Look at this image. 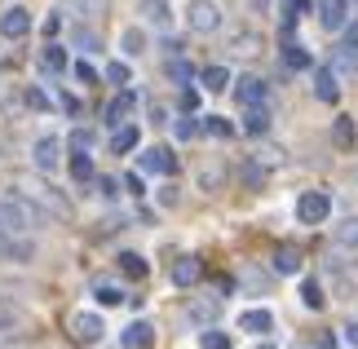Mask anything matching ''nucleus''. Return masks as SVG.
<instances>
[{
	"instance_id": "nucleus-1",
	"label": "nucleus",
	"mask_w": 358,
	"mask_h": 349,
	"mask_svg": "<svg viewBox=\"0 0 358 349\" xmlns=\"http://www.w3.org/2000/svg\"><path fill=\"white\" fill-rule=\"evenodd\" d=\"M36 208L22 199V194H9V199H0V226H5L9 234H22V230H31L36 226Z\"/></svg>"
},
{
	"instance_id": "nucleus-2",
	"label": "nucleus",
	"mask_w": 358,
	"mask_h": 349,
	"mask_svg": "<svg viewBox=\"0 0 358 349\" xmlns=\"http://www.w3.org/2000/svg\"><path fill=\"white\" fill-rule=\"evenodd\" d=\"M327 217H332V199H327L323 190H306L296 199V221L301 226H323Z\"/></svg>"
},
{
	"instance_id": "nucleus-3",
	"label": "nucleus",
	"mask_w": 358,
	"mask_h": 349,
	"mask_svg": "<svg viewBox=\"0 0 358 349\" xmlns=\"http://www.w3.org/2000/svg\"><path fill=\"white\" fill-rule=\"evenodd\" d=\"M186 22H190V31H217L222 27V9L213 5V0H190V9H186Z\"/></svg>"
},
{
	"instance_id": "nucleus-4",
	"label": "nucleus",
	"mask_w": 358,
	"mask_h": 349,
	"mask_svg": "<svg viewBox=\"0 0 358 349\" xmlns=\"http://www.w3.org/2000/svg\"><path fill=\"white\" fill-rule=\"evenodd\" d=\"M137 169L142 173H155V177H169L177 169V159H173V150H164V146H150L137 155Z\"/></svg>"
},
{
	"instance_id": "nucleus-5",
	"label": "nucleus",
	"mask_w": 358,
	"mask_h": 349,
	"mask_svg": "<svg viewBox=\"0 0 358 349\" xmlns=\"http://www.w3.org/2000/svg\"><path fill=\"white\" fill-rule=\"evenodd\" d=\"M27 31H31V13H27L22 5H13V9L0 13V36H5V40H22Z\"/></svg>"
},
{
	"instance_id": "nucleus-6",
	"label": "nucleus",
	"mask_w": 358,
	"mask_h": 349,
	"mask_svg": "<svg viewBox=\"0 0 358 349\" xmlns=\"http://www.w3.org/2000/svg\"><path fill=\"white\" fill-rule=\"evenodd\" d=\"M102 332H106L102 314H76V318H71V336H76V341H85V345H98V341H102Z\"/></svg>"
},
{
	"instance_id": "nucleus-7",
	"label": "nucleus",
	"mask_w": 358,
	"mask_h": 349,
	"mask_svg": "<svg viewBox=\"0 0 358 349\" xmlns=\"http://www.w3.org/2000/svg\"><path fill=\"white\" fill-rule=\"evenodd\" d=\"M266 93H270L266 80L248 76V80H239V85H235V102H239L243 111H248V106H266Z\"/></svg>"
},
{
	"instance_id": "nucleus-8",
	"label": "nucleus",
	"mask_w": 358,
	"mask_h": 349,
	"mask_svg": "<svg viewBox=\"0 0 358 349\" xmlns=\"http://www.w3.org/2000/svg\"><path fill=\"white\" fill-rule=\"evenodd\" d=\"M0 257H5V261H31L36 257V243L31 239H18V234H9L5 226H0Z\"/></svg>"
},
{
	"instance_id": "nucleus-9",
	"label": "nucleus",
	"mask_w": 358,
	"mask_h": 349,
	"mask_svg": "<svg viewBox=\"0 0 358 349\" xmlns=\"http://www.w3.org/2000/svg\"><path fill=\"white\" fill-rule=\"evenodd\" d=\"M150 345H155V327L142 323V318L120 332V349H150Z\"/></svg>"
},
{
	"instance_id": "nucleus-10",
	"label": "nucleus",
	"mask_w": 358,
	"mask_h": 349,
	"mask_svg": "<svg viewBox=\"0 0 358 349\" xmlns=\"http://www.w3.org/2000/svg\"><path fill=\"white\" fill-rule=\"evenodd\" d=\"M58 137H40V142L31 146V159H36V169L40 173H53V169H58V164H62V155H58Z\"/></svg>"
},
{
	"instance_id": "nucleus-11",
	"label": "nucleus",
	"mask_w": 358,
	"mask_h": 349,
	"mask_svg": "<svg viewBox=\"0 0 358 349\" xmlns=\"http://www.w3.org/2000/svg\"><path fill=\"white\" fill-rule=\"evenodd\" d=\"M31 194H36V199L45 204V208H49V213L58 217V221H71V213H76V208H71V199H62V194L53 190V186H31Z\"/></svg>"
},
{
	"instance_id": "nucleus-12",
	"label": "nucleus",
	"mask_w": 358,
	"mask_h": 349,
	"mask_svg": "<svg viewBox=\"0 0 358 349\" xmlns=\"http://www.w3.org/2000/svg\"><path fill=\"white\" fill-rule=\"evenodd\" d=\"M319 18L327 31H341V27L350 22V13H345V0H319Z\"/></svg>"
},
{
	"instance_id": "nucleus-13",
	"label": "nucleus",
	"mask_w": 358,
	"mask_h": 349,
	"mask_svg": "<svg viewBox=\"0 0 358 349\" xmlns=\"http://www.w3.org/2000/svg\"><path fill=\"white\" fill-rule=\"evenodd\" d=\"M239 327L252 332V336H266V332L274 327V314H270V310H243V314H239Z\"/></svg>"
},
{
	"instance_id": "nucleus-14",
	"label": "nucleus",
	"mask_w": 358,
	"mask_h": 349,
	"mask_svg": "<svg viewBox=\"0 0 358 349\" xmlns=\"http://www.w3.org/2000/svg\"><path fill=\"white\" fill-rule=\"evenodd\" d=\"M137 9H142V18H146V22H155L159 31L173 22V13H169V0H137Z\"/></svg>"
},
{
	"instance_id": "nucleus-15",
	"label": "nucleus",
	"mask_w": 358,
	"mask_h": 349,
	"mask_svg": "<svg viewBox=\"0 0 358 349\" xmlns=\"http://www.w3.org/2000/svg\"><path fill=\"white\" fill-rule=\"evenodd\" d=\"M314 97H319V102H336V97H341L336 71H319V76H314Z\"/></svg>"
},
{
	"instance_id": "nucleus-16",
	"label": "nucleus",
	"mask_w": 358,
	"mask_h": 349,
	"mask_svg": "<svg viewBox=\"0 0 358 349\" xmlns=\"http://www.w3.org/2000/svg\"><path fill=\"white\" fill-rule=\"evenodd\" d=\"M243 129L252 133V137H266V133H270V111H266V106H248Z\"/></svg>"
},
{
	"instance_id": "nucleus-17",
	"label": "nucleus",
	"mask_w": 358,
	"mask_h": 349,
	"mask_svg": "<svg viewBox=\"0 0 358 349\" xmlns=\"http://www.w3.org/2000/svg\"><path fill=\"white\" fill-rule=\"evenodd\" d=\"M195 278H199V261H195V257H182V261L173 265V283H177V287H190Z\"/></svg>"
},
{
	"instance_id": "nucleus-18",
	"label": "nucleus",
	"mask_w": 358,
	"mask_h": 349,
	"mask_svg": "<svg viewBox=\"0 0 358 349\" xmlns=\"http://www.w3.org/2000/svg\"><path fill=\"white\" fill-rule=\"evenodd\" d=\"M283 62L292 66V71H310V66H314V58H310L306 45H283Z\"/></svg>"
},
{
	"instance_id": "nucleus-19",
	"label": "nucleus",
	"mask_w": 358,
	"mask_h": 349,
	"mask_svg": "<svg viewBox=\"0 0 358 349\" xmlns=\"http://www.w3.org/2000/svg\"><path fill=\"white\" fill-rule=\"evenodd\" d=\"M137 146V129L133 124H115V137H111V150L115 155H129V150Z\"/></svg>"
},
{
	"instance_id": "nucleus-20",
	"label": "nucleus",
	"mask_w": 358,
	"mask_h": 349,
	"mask_svg": "<svg viewBox=\"0 0 358 349\" xmlns=\"http://www.w3.org/2000/svg\"><path fill=\"white\" fill-rule=\"evenodd\" d=\"M199 80H203V89H213V93H222L226 85H235L226 66H203V71H199Z\"/></svg>"
},
{
	"instance_id": "nucleus-21",
	"label": "nucleus",
	"mask_w": 358,
	"mask_h": 349,
	"mask_svg": "<svg viewBox=\"0 0 358 349\" xmlns=\"http://www.w3.org/2000/svg\"><path fill=\"white\" fill-rule=\"evenodd\" d=\"M332 243H341V248H358V217H350V221H341V226H332Z\"/></svg>"
},
{
	"instance_id": "nucleus-22",
	"label": "nucleus",
	"mask_w": 358,
	"mask_h": 349,
	"mask_svg": "<svg viewBox=\"0 0 358 349\" xmlns=\"http://www.w3.org/2000/svg\"><path fill=\"white\" fill-rule=\"evenodd\" d=\"M120 270L129 274V278H146V257H137V252H120Z\"/></svg>"
},
{
	"instance_id": "nucleus-23",
	"label": "nucleus",
	"mask_w": 358,
	"mask_h": 349,
	"mask_svg": "<svg viewBox=\"0 0 358 349\" xmlns=\"http://www.w3.org/2000/svg\"><path fill=\"white\" fill-rule=\"evenodd\" d=\"M40 66H45V71H62V66H66V53H62L58 45H49V40H45V53H40Z\"/></svg>"
},
{
	"instance_id": "nucleus-24",
	"label": "nucleus",
	"mask_w": 358,
	"mask_h": 349,
	"mask_svg": "<svg viewBox=\"0 0 358 349\" xmlns=\"http://www.w3.org/2000/svg\"><path fill=\"white\" fill-rule=\"evenodd\" d=\"M301 301L310 305V310H323V283H314V278H306V283H301Z\"/></svg>"
},
{
	"instance_id": "nucleus-25",
	"label": "nucleus",
	"mask_w": 358,
	"mask_h": 349,
	"mask_svg": "<svg viewBox=\"0 0 358 349\" xmlns=\"http://www.w3.org/2000/svg\"><path fill=\"white\" fill-rule=\"evenodd\" d=\"M120 45H124V53H129V58H137V53H142V49H146V36H142V31H137V27H129V31H124V36H120Z\"/></svg>"
},
{
	"instance_id": "nucleus-26",
	"label": "nucleus",
	"mask_w": 358,
	"mask_h": 349,
	"mask_svg": "<svg viewBox=\"0 0 358 349\" xmlns=\"http://www.w3.org/2000/svg\"><path fill=\"white\" fill-rule=\"evenodd\" d=\"M169 80H177V85H190V80H195V66H190L186 58H173V62H169Z\"/></svg>"
},
{
	"instance_id": "nucleus-27",
	"label": "nucleus",
	"mask_w": 358,
	"mask_h": 349,
	"mask_svg": "<svg viewBox=\"0 0 358 349\" xmlns=\"http://www.w3.org/2000/svg\"><path fill=\"white\" fill-rule=\"evenodd\" d=\"M274 270H279V274H296V270H301V257L292 252V248H279V257H274Z\"/></svg>"
},
{
	"instance_id": "nucleus-28",
	"label": "nucleus",
	"mask_w": 358,
	"mask_h": 349,
	"mask_svg": "<svg viewBox=\"0 0 358 349\" xmlns=\"http://www.w3.org/2000/svg\"><path fill=\"white\" fill-rule=\"evenodd\" d=\"M129 111H133V93H120V97H115V102H111V106H106V120H111V124H120L124 115H129Z\"/></svg>"
},
{
	"instance_id": "nucleus-29",
	"label": "nucleus",
	"mask_w": 358,
	"mask_h": 349,
	"mask_svg": "<svg viewBox=\"0 0 358 349\" xmlns=\"http://www.w3.org/2000/svg\"><path fill=\"white\" fill-rule=\"evenodd\" d=\"M203 133H208V137H230L235 124H230L226 115H208V120H203Z\"/></svg>"
},
{
	"instance_id": "nucleus-30",
	"label": "nucleus",
	"mask_w": 358,
	"mask_h": 349,
	"mask_svg": "<svg viewBox=\"0 0 358 349\" xmlns=\"http://www.w3.org/2000/svg\"><path fill=\"white\" fill-rule=\"evenodd\" d=\"M336 146H341V150H350V146H354V120H350V115H341V120H336Z\"/></svg>"
},
{
	"instance_id": "nucleus-31",
	"label": "nucleus",
	"mask_w": 358,
	"mask_h": 349,
	"mask_svg": "<svg viewBox=\"0 0 358 349\" xmlns=\"http://www.w3.org/2000/svg\"><path fill=\"white\" fill-rule=\"evenodd\" d=\"M203 349H230V336H226V332L222 327H208V332H203V341H199Z\"/></svg>"
},
{
	"instance_id": "nucleus-32",
	"label": "nucleus",
	"mask_w": 358,
	"mask_h": 349,
	"mask_svg": "<svg viewBox=\"0 0 358 349\" xmlns=\"http://www.w3.org/2000/svg\"><path fill=\"white\" fill-rule=\"evenodd\" d=\"M173 133H177V142H190V137H195V133H203V124L186 115V120H177V129H173Z\"/></svg>"
},
{
	"instance_id": "nucleus-33",
	"label": "nucleus",
	"mask_w": 358,
	"mask_h": 349,
	"mask_svg": "<svg viewBox=\"0 0 358 349\" xmlns=\"http://www.w3.org/2000/svg\"><path fill=\"white\" fill-rule=\"evenodd\" d=\"M76 49H85V53H98V49H102L98 31H85V27H80V31H76Z\"/></svg>"
},
{
	"instance_id": "nucleus-34",
	"label": "nucleus",
	"mask_w": 358,
	"mask_h": 349,
	"mask_svg": "<svg viewBox=\"0 0 358 349\" xmlns=\"http://www.w3.org/2000/svg\"><path fill=\"white\" fill-rule=\"evenodd\" d=\"M213 310H217V301H199V305H190V323H208V318H213Z\"/></svg>"
},
{
	"instance_id": "nucleus-35",
	"label": "nucleus",
	"mask_w": 358,
	"mask_h": 349,
	"mask_svg": "<svg viewBox=\"0 0 358 349\" xmlns=\"http://www.w3.org/2000/svg\"><path fill=\"white\" fill-rule=\"evenodd\" d=\"M106 80H111V85H129V80H133L129 62H111V66H106Z\"/></svg>"
},
{
	"instance_id": "nucleus-36",
	"label": "nucleus",
	"mask_w": 358,
	"mask_h": 349,
	"mask_svg": "<svg viewBox=\"0 0 358 349\" xmlns=\"http://www.w3.org/2000/svg\"><path fill=\"white\" fill-rule=\"evenodd\" d=\"M71 150L89 155V150H93V133H89V129H76V133H71Z\"/></svg>"
},
{
	"instance_id": "nucleus-37",
	"label": "nucleus",
	"mask_w": 358,
	"mask_h": 349,
	"mask_svg": "<svg viewBox=\"0 0 358 349\" xmlns=\"http://www.w3.org/2000/svg\"><path fill=\"white\" fill-rule=\"evenodd\" d=\"M98 301L102 305H120V301H129V297H124L120 287H111V283H98Z\"/></svg>"
},
{
	"instance_id": "nucleus-38",
	"label": "nucleus",
	"mask_w": 358,
	"mask_h": 349,
	"mask_svg": "<svg viewBox=\"0 0 358 349\" xmlns=\"http://www.w3.org/2000/svg\"><path fill=\"white\" fill-rule=\"evenodd\" d=\"M71 177H76V181H93V164H89V155H80V159L71 164Z\"/></svg>"
},
{
	"instance_id": "nucleus-39",
	"label": "nucleus",
	"mask_w": 358,
	"mask_h": 349,
	"mask_svg": "<svg viewBox=\"0 0 358 349\" xmlns=\"http://www.w3.org/2000/svg\"><path fill=\"white\" fill-rule=\"evenodd\" d=\"M261 181H266V169H261V164H248V169H243V186H261Z\"/></svg>"
},
{
	"instance_id": "nucleus-40",
	"label": "nucleus",
	"mask_w": 358,
	"mask_h": 349,
	"mask_svg": "<svg viewBox=\"0 0 358 349\" xmlns=\"http://www.w3.org/2000/svg\"><path fill=\"white\" fill-rule=\"evenodd\" d=\"M76 80H80V85H98V71H93V66L80 58V62H76Z\"/></svg>"
},
{
	"instance_id": "nucleus-41",
	"label": "nucleus",
	"mask_w": 358,
	"mask_h": 349,
	"mask_svg": "<svg viewBox=\"0 0 358 349\" xmlns=\"http://www.w3.org/2000/svg\"><path fill=\"white\" fill-rule=\"evenodd\" d=\"M235 53H239V58H248V53H257V36H235Z\"/></svg>"
},
{
	"instance_id": "nucleus-42",
	"label": "nucleus",
	"mask_w": 358,
	"mask_h": 349,
	"mask_svg": "<svg viewBox=\"0 0 358 349\" xmlns=\"http://www.w3.org/2000/svg\"><path fill=\"white\" fill-rule=\"evenodd\" d=\"M292 349H332V336H310V341H296Z\"/></svg>"
},
{
	"instance_id": "nucleus-43",
	"label": "nucleus",
	"mask_w": 358,
	"mask_h": 349,
	"mask_svg": "<svg viewBox=\"0 0 358 349\" xmlns=\"http://www.w3.org/2000/svg\"><path fill=\"white\" fill-rule=\"evenodd\" d=\"M27 106H31V111H49V93L31 89V93H27Z\"/></svg>"
},
{
	"instance_id": "nucleus-44",
	"label": "nucleus",
	"mask_w": 358,
	"mask_h": 349,
	"mask_svg": "<svg viewBox=\"0 0 358 349\" xmlns=\"http://www.w3.org/2000/svg\"><path fill=\"white\" fill-rule=\"evenodd\" d=\"M341 31H345V45H350V49H358V18H354V22H345Z\"/></svg>"
},
{
	"instance_id": "nucleus-45",
	"label": "nucleus",
	"mask_w": 358,
	"mask_h": 349,
	"mask_svg": "<svg viewBox=\"0 0 358 349\" xmlns=\"http://www.w3.org/2000/svg\"><path fill=\"white\" fill-rule=\"evenodd\" d=\"M182 106L190 111V115H195V111H199V93H195V89H186V93H182Z\"/></svg>"
},
{
	"instance_id": "nucleus-46",
	"label": "nucleus",
	"mask_w": 358,
	"mask_h": 349,
	"mask_svg": "<svg viewBox=\"0 0 358 349\" xmlns=\"http://www.w3.org/2000/svg\"><path fill=\"white\" fill-rule=\"evenodd\" d=\"M58 27H62V18H58V13H49V18H45V40L58 36Z\"/></svg>"
},
{
	"instance_id": "nucleus-47",
	"label": "nucleus",
	"mask_w": 358,
	"mask_h": 349,
	"mask_svg": "<svg viewBox=\"0 0 358 349\" xmlns=\"http://www.w3.org/2000/svg\"><path fill=\"white\" fill-rule=\"evenodd\" d=\"M98 186H102V194H106V199H115V194H120V186H115V181H111V177H102V181H98Z\"/></svg>"
},
{
	"instance_id": "nucleus-48",
	"label": "nucleus",
	"mask_w": 358,
	"mask_h": 349,
	"mask_svg": "<svg viewBox=\"0 0 358 349\" xmlns=\"http://www.w3.org/2000/svg\"><path fill=\"white\" fill-rule=\"evenodd\" d=\"M345 341H350V345L358 349V323H350V327H345Z\"/></svg>"
},
{
	"instance_id": "nucleus-49",
	"label": "nucleus",
	"mask_w": 358,
	"mask_h": 349,
	"mask_svg": "<svg viewBox=\"0 0 358 349\" xmlns=\"http://www.w3.org/2000/svg\"><path fill=\"white\" fill-rule=\"evenodd\" d=\"M287 5H292V9L301 13V9H310V0H287Z\"/></svg>"
},
{
	"instance_id": "nucleus-50",
	"label": "nucleus",
	"mask_w": 358,
	"mask_h": 349,
	"mask_svg": "<svg viewBox=\"0 0 358 349\" xmlns=\"http://www.w3.org/2000/svg\"><path fill=\"white\" fill-rule=\"evenodd\" d=\"M257 349H274V345H270V341H261V345H257Z\"/></svg>"
}]
</instances>
